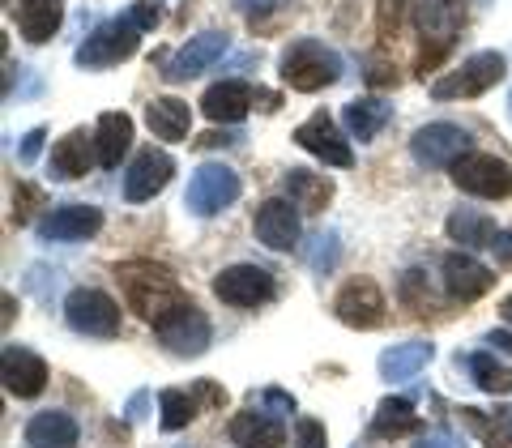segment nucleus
Instances as JSON below:
<instances>
[{
  "instance_id": "dca6fc26",
  "label": "nucleus",
  "mask_w": 512,
  "mask_h": 448,
  "mask_svg": "<svg viewBox=\"0 0 512 448\" xmlns=\"http://www.w3.org/2000/svg\"><path fill=\"white\" fill-rule=\"evenodd\" d=\"M440 278H444V291L453 295V299L474 303V299H483L491 286H495V269H487L470 252H448L444 261H440Z\"/></svg>"
},
{
  "instance_id": "bb28decb",
  "label": "nucleus",
  "mask_w": 512,
  "mask_h": 448,
  "mask_svg": "<svg viewBox=\"0 0 512 448\" xmlns=\"http://www.w3.org/2000/svg\"><path fill=\"white\" fill-rule=\"evenodd\" d=\"M444 231L453 244H461V252H474V248H491V239L500 235L495 218L483 210H453L444 222Z\"/></svg>"
},
{
  "instance_id": "3c124183",
  "label": "nucleus",
  "mask_w": 512,
  "mask_h": 448,
  "mask_svg": "<svg viewBox=\"0 0 512 448\" xmlns=\"http://www.w3.org/2000/svg\"><path fill=\"white\" fill-rule=\"evenodd\" d=\"M500 316H504L508 325H512V295H504V303H500Z\"/></svg>"
},
{
  "instance_id": "7c9ffc66",
  "label": "nucleus",
  "mask_w": 512,
  "mask_h": 448,
  "mask_svg": "<svg viewBox=\"0 0 512 448\" xmlns=\"http://www.w3.org/2000/svg\"><path fill=\"white\" fill-rule=\"evenodd\" d=\"M342 120H346V128H350V137L355 141H372L380 128L393 120V107L380 103V99H350L346 111H342Z\"/></svg>"
},
{
  "instance_id": "9b49d317",
  "label": "nucleus",
  "mask_w": 512,
  "mask_h": 448,
  "mask_svg": "<svg viewBox=\"0 0 512 448\" xmlns=\"http://www.w3.org/2000/svg\"><path fill=\"white\" fill-rule=\"evenodd\" d=\"M333 312H338V320L346 329H380L384 316H389V303H384L380 286L372 278H350L342 282V291L333 295Z\"/></svg>"
},
{
  "instance_id": "603ef678",
  "label": "nucleus",
  "mask_w": 512,
  "mask_h": 448,
  "mask_svg": "<svg viewBox=\"0 0 512 448\" xmlns=\"http://www.w3.org/2000/svg\"><path fill=\"white\" fill-rule=\"evenodd\" d=\"M508 116H512V90H508Z\"/></svg>"
},
{
  "instance_id": "2f4dec72",
  "label": "nucleus",
  "mask_w": 512,
  "mask_h": 448,
  "mask_svg": "<svg viewBox=\"0 0 512 448\" xmlns=\"http://www.w3.org/2000/svg\"><path fill=\"white\" fill-rule=\"evenodd\" d=\"M466 372L474 376L478 389L491 393V397H508L512 393V372L491 355V350H474V355L466 359Z\"/></svg>"
},
{
  "instance_id": "a878e982",
  "label": "nucleus",
  "mask_w": 512,
  "mask_h": 448,
  "mask_svg": "<svg viewBox=\"0 0 512 448\" xmlns=\"http://www.w3.org/2000/svg\"><path fill=\"white\" fill-rule=\"evenodd\" d=\"M77 444V423L64 410H39L26 423V448H73Z\"/></svg>"
},
{
  "instance_id": "de8ad7c7",
  "label": "nucleus",
  "mask_w": 512,
  "mask_h": 448,
  "mask_svg": "<svg viewBox=\"0 0 512 448\" xmlns=\"http://www.w3.org/2000/svg\"><path fill=\"white\" fill-rule=\"evenodd\" d=\"M367 82L372 86H384V82H397V69H389V64H372V73H367Z\"/></svg>"
},
{
  "instance_id": "f03ea898",
  "label": "nucleus",
  "mask_w": 512,
  "mask_h": 448,
  "mask_svg": "<svg viewBox=\"0 0 512 448\" xmlns=\"http://www.w3.org/2000/svg\"><path fill=\"white\" fill-rule=\"evenodd\" d=\"M282 82L299 90V94H316L333 86L342 77V56L333 52V47H325L320 39H295L291 47L282 52Z\"/></svg>"
},
{
  "instance_id": "4be33fe9",
  "label": "nucleus",
  "mask_w": 512,
  "mask_h": 448,
  "mask_svg": "<svg viewBox=\"0 0 512 448\" xmlns=\"http://www.w3.org/2000/svg\"><path fill=\"white\" fill-rule=\"evenodd\" d=\"M256 103V90L248 86V82H218V86H210L201 94V111L210 116L214 124H239L248 116V107Z\"/></svg>"
},
{
  "instance_id": "20e7f679",
  "label": "nucleus",
  "mask_w": 512,
  "mask_h": 448,
  "mask_svg": "<svg viewBox=\"0 0 512 448\" xmlns=\"http://www.w3.org/2000/svg\"><path fill=\"white\" fill-rule=\"evenodd\" d=\"M137 47H141V30L128 18H111V22L90 30L82 39V47L73 52V60L82 64V69H111V64L133 60Z\"/></svg>"
},
{
  "instance_id": "0eeeda50",
  "label": "nucleus",
  "mask_w": 512,
  "mask_h": 448,
  "mask_svg": "<svg viewBox=\"0 0 512 448\" xmlns=\"http://www.w3.org/2000/svg\"><path fill=\"white\" fill-rule=\"evenodd\" d=\"M239 192H244V184H239V175L227 163H201L188 180L184 205H188V214H197V218H214L227 210L231 201H239Z\"/></svg>"
},
{
  "instance_id": "b1692460",
  "label": "nucleus",
  "mask_w": 512,
  "mask_h": 448,
  "mask_svg": "<svg viewBox=\"0 0 512 448\" xmlns=\"http://www.w3.org/2000/svg\"><path fill=\"white\" fill-rule=\"evenodd\" d=\"M227 431H231V440L239 448H282L286 444V427L269 410H244V414H235Z\"/></svg>"
},
{
  "instance_id": "a211bd4d",
  "label": "nucleus",
  "mask_w": 512,
  "mask_h": 448,
  "mask_svg": "<svg viewBox=\"0 0 512 448\" xmlns=\"http://www.w3.org/2000/svg\"><path fill=\"white\" fill-rule=\"evenodd\" d=\"M0 380H5L9 397H39L47 389V363L26 346H5L0 350Z\"/></svg>"
},
{
  "instance_id": "412c9836",
  "label": "nucleus",
  "mask_w": 512,
  "mask_h": 448,
  "mask_svg": "<svg viewBox=\"0 0 512 448\" xmlns=\"http://www.w3.org/2000/svg\"><path fill=\"white\" fill-rule=\"evenodd\" d=\"M26 43H47L64 26V0H5Z\"/></svg>"
},
{
  "instance_id": "a18cd8bd",
  "label": "nucleus",
  "mask_w": 512,
  "mask_h": 448,
  "mask_svg": "<svg viewBox=\"0 0 512 448\" xmlns=\"http://www.w3.org/2000/svg\"><path fill=\"white\" fill-rule=\"evenodd\" d=\"M414 448H466L457 436H448V431H431V436H423V440H414Z\"/></svg>"
},
{
  "instance_id": "6ab92c4d",
  "label": "nucleus",
  "mask_w": 512,
  "mask_h": 448,
  "mask_svg": "<svg viewBox=\"0 0 512 448\" xmlns=\"http://www.w3.org/2000/svg\"><path fill=\"white\" fill-rule=\"evenodd\" d=\"M94 163H99V146H94V133H86V128L64 133L52 146V158H47L56 180H82V175H90Z\"/></svg>"
},
{
  "instance_id": "c03bdc74",
  "label": "nucleus",
  "mask_w": 512,
  "mask_h": 448,
  "mask_svg": "<svg viewBox=\"0 0 512 448\" xmlns=\"http://www.w3.org/2000/svg\"><path fill=\"white\" fill-rule=\"evenodd\" d=\"M491 252H495V265H504L512 269V231H500L491 239Z\"/></svg>"
},
{
  "instance_id": "473e14b6",
  "label": "nucleus",
  "mask_w": 512,
  "mask_h": 448,
  "mask_svg": "<svg viewBox=\"0 0 512 448\" xmlns=\"http://www.w3.org/2000/svg\"><path fill=\"white\" fill-rule=\"evenodd\" d=\"M461 423L474 427L478 436L487 440V448H512V414H508V410H500V414H483V410L466 406V410H461Z\"/></svg>"
},
{
  "instance_id": "ea45409f",
  "label": "nucleus",
  "mask_w": 512,
  "mask_h": 448,
  "mask_svg": "<svg viewBox=\"0 0 512 448\" xmlns=\"http://www.w3.org/2000/svg\"><path fill=\"white\" fill-rule=\"evenodd\" d=\"M43 141H47V128H30V133L22 137V150H18V158H22L26 167H30V163H35V158H39Z\"/></svg>"
},
{
  "instance_id": "f3484780",
  "label": "nucleus",
  "mask_w": 512,
  "mask_h": 448,
  "mask_svg": "<svg viewBox=\"0 0 512 448\" xmlns=\"http://www.w3.org/2000/svg\"><path fill=\"white\" fill-rule=\"evenodd\" d=\"M171 175H175V158L167 150H154V146L141 150L133 158V167H128V175H124V197L133 201V205L154 201L158 192L171 184Z\"/></svg>"
},
{
  "instance_id": "ddd939ff",
  "label": "nucleus",
  "mask_w": 512,
  "mask_h": 448,
  "mask_svg": "<svg viewBox=\"0 0 512 448\" xmlns=\"http://www.w3.org/2000/svg\"><path fill=\"white\" fill-rule=\"evenodd\" d=\"M227 47H231V39L222 35V30H201V35H192V39L180 47V52L167 60L163 77H167L171 86L192 82V77H201L205 69H214V64L227 56Z\"/></svg>"
},
{
  "instance_id": "4468645a",
  "label": "nucleus",
  "mask_w": 512,
  "mask_h": 448,
  "mask_svg": "<svg viewBox=\"0 0 512 448\" xmlns=\"http://www.w3.org/2000/svg\"><path fill=\"white\" fill-rule=\"evenodd\" d=\"M252 231H256V239H261L265 248L291 252V248H299V235H303V227H299V210H295V205L286 201V197H269V201L256 205Z\"/></svg>"
},
{
  "instance_id": "f8f14e48",
  "label": "nucleus",
  "mask_w": 512,
  "mask_h": 448,
  "mask_svg": "<svg viewBox=\"0 0 512 448\" xmlns=\"http://www.w3.org/2000/svg\"><path fill=\"white\" fill-rule=\"evenodd\" d=\"M295 146L320 158L325 167H355V150H350V141L342 137V128L333 124L329 111H312V116L295 128Z\"/></svg>"
},
{
  "instance_id": "f704fd0d",
  "label": "nucleus",
  "mask_w": 512,
  "mask_h": 448,
  "mask_svg": "<svg viewBox=\"0 0 512 448\" xmlns=\"http://www.w3.org/2000/svg\"><path fill=\"white\" fill-rule=\"evenodd\" d=\"M406 9H410V0H380V9H376L380 39H397V30L406 22Z\"/></svg>"
},
{
  "instance_id": "1a4fd4ad",
  "label": "nucleus",
  "mask_w": 512,
  "mask_h": 448,
  "mask_svg": "<svg viewBox=\"0 0 512 448\" xmlns=\"http://www.w3.org/2000/svg\"><path fill=\"white\" fill-rule=\"evenodd\" d=\"M453 184L470 197H483V201H504L512 197V167L495 154H478L470 150L461 163H453Z\"/></svg>"
},
{
  "instance_id": "72a5a7b5",
  "label": "nucleus",
  "mask_w": 512,
  "mask_h": 448,
  "mask_svg": "<svg viewBox=\"0 0 512 448\" xmlns=\"http://www.w3.org/2000/svg\"><path fill=\"white\" fill-rule=\"evenodd\" d=\"M197 393H188V389H163L158 393V414H163V431H184L192 419H197Z\"/></svg>"
},
{
  "instance_id": "58836bf2",
  "label": "nucleus",
  "mask_w": 512,
  "mask_h": 448,
  "mask_svg": "<svg viewBox=\"0 0 512 448\" xmlns=\"http://www.w3.org/2000/svg\"><path fill=\"white\" fill-rule=\"evenodd\" d=\"M423 274H419V269H410V274L402 278V299L410 303V308H419V316L427 312V295H423Z\"/></svg>"
},
{
  "instance_id": "c9c22d12",
  "label": "nucleus",
  "mask_w": 512,
  "mask_h": 448,
  "mask_svg": "<svg viewBox=\"0 0 512 448\" xmlns=\"http://www.w3.org/2000/svg\"><path fill=\"white\" fill-rule=\"evenodd\" d=\"M35 210H43V192L35 184H18V188H13V222L26 227Z\"/></svg>"
},
{
  "instance_id": "39448f33",
  "label": "nucleus",
  "mask_w": 512,
  "mask_h": 448,
  "mask_svg": "<svg viewBox=\"0 0 512 448\" xmlns=\"http://www.w3.org/2000/svg\"><path fill=\"white\" fill-rule=\"evenodd\" d=\"M504 73H508V60L500 52H474L431 86V99H440V103L444 99H478V94H487L495 82H504Z\"/></svg>"
},
{
  "instance_id": "f257e3e1",
  "label": "nucleus",
  "mask_w": 512,
  "mask_h": 448,
  "mask_svg": "<svg viewBox=\"0 0 512 448\" xmlns=\"http://www.w3.org/2000/svg\"><path fill=\"white\" fill-rule=\"evenodd\" d=\"M116 278H120V291H124L128 312H137L154 329H163L167 320H175L192 303L184 286L175 282L171 269L154 265V261H124L116 269Z\"/></svg>"
},
{
  "instance_id": "37998d69",
  "label": "nucleus",
  "mask_w": 512,
  "mask_h": 448,
  "mask_svg": "<svg viewBox=\"0 0 512 448\" xmlns=\"http://www.w3.org/2000/svg\"><path fill=\"white\" fill-rule=\"evenodd\" d=\"M231 5H235L239 13H248V18H256V13H274V9H282L286 0H231Z\"/></svg>"
},
{
  "instance_id": "6e6552de",
  "label": "nucleus",
  "mask_w": 512,
  "mask_h": 448,
  "mask_svg": "<svg viewBox=\"0 0 512 448\" xmlns=\"http://www.w3.org/2000/svg\"><path fill=\"white\" fill-rule=\"evenodd\" d=\"M410 154H414V163H423V167H448L453 171V163H461V158L470 154V133L453 120H431L423 128H414Z\"/></svg>"
},
{
  "instance_id": "9d476101",
  "label": "nucleus",
  "mask_w": 512,
  "mask_h": 448,
  "mask_svg": "<svg viewBox=\"0 0 512 448\" xmlns=\"http://www.w3.org/2000/svg\"><path fill=\"white\" fill-rule=\"evenodd\" d=\"M214 295L227 303V308H261V303L278 295V282L261 265H227L214 278Z\"/></svg>"
},
{
  "instance_id": "09e8293b",
  "label": "nucleus",
  "mask_w": 512,
  "mask_h": 448,
  "mask_svg": "<svg viewBox=\"0 0 512 448\" xmlns=\"http://www.w3.org/2000/svg\"><path fill=\"white\" fill-rule=\"evenodd\" d=\"M146 402H150V393H133V402H128V419H146Z\"/></svg>"
},
{
  "instance_id": "e433bc0d",
  "label": "nucleus",
  "mask_w": 512,
  "mask_h": 448,
  "mask_svg": "<svg viewBox=\"0 0 512 448\" xmlns=\"http://www.w3.org/2000/svg\"><path fill=\"white\" fill-rule=\"evenodd\" d=\"M295 448H329L325 423L312 419V414H299L295 419Z\"/></svg>"
},
{
  "instance_id": "8fccbe9b",
  "label": "nucleus",
  "mask_w": 512,
  "mask_h": 448,
  "mask_svg": "<svg viewBox=\"0 0 512 448\" xmlns=\"http://www.w3.org/2000/svg\"><path fill=\"white\" fill-rule=\"evenodd\" d=\"M491 346H500V350H508V355H512V333H504V329H495L491 333V338H487Z\"/></svg>"
},
{
  "instance_id": "a19ab883",
  "label": "nucleus",
  "mask_w": 512,
  "mask_h": 448,
  "mask_svg": "<svg viewBox=\"0 0 512 448\" xmlns=\"http://www.w3.org/2000/svg\"><path fill=\"white\" fill-rule=\"evenodd\" d=\"M192 393H197L205 406H222V402H227V389H218L214 380H197V384H192Z\"/></svg>"
},
{
  "instance_id": "79ce46f5",
  "label": "nucleus",
  "mask_w": 512,
  "mask_h": 448,
  "mask_svg": "<svg viewBox=\"0 0 512 448\" xmlns=\"http://www.w3.org/2000/svg\"><path fill=\"white\" fill-rule=\"evenodd\" d=\"M261 402H265L269 410H278V414H295V397H291V393H282V389H265V393H261Z\"/></svg>"
},
{
  "instance_id": "aec40b11",
  "label": "nucleus",
  "mask_w": 512,
  "mask_h": 448,
  "mask_svg": "<svg viewBox=\"0 0 512 448\" xmlns=\"http://www.w3.org/2000/svg\"><path fill=\"white\" fill-rule=\"evenodd\" d=\"M103 231V210L99 205H60L39 222L43 239H56V244H73V239H90Z\"/></svg>"
},
{
  "instance_id": "c85d7f7f",
  "label": "nucleus",
  "mask_w": 512,
  "mask_h": 448,
  "mask_svg": "<svg viewBox=\"0 0 512 448\" xmlns=\"http://www.w3.org/2000/svg\"><path fill=\"white\" fill-rule=\"evenodd\" d=\"M419 427H423V419L414 414L410 397H384V402L376 406L372 436H380V440H402V436H414Z\"/></svg>"
},
{
  "instance_id": "4c0bfd02",
  "label": "nucleus",
  "mask_w": 512,
  "mask_h": 448,
  "mask_svg": "<svg viewBox=\"0 0 512 448\" xmlns=\"http://www.w3.org/2000/svg\"><path fill=\"white\" fill-rule=\"evenodd\" d=\"M124 18L133 22L141 35H146V30H154L158 22H163V5H158V0H133V9H128Z\"/></svg>"
},
{
  "instance_id": "393cba45",
  "label": "nucleus",
  "mask_w": 512,
  "mask_h": 448,
  "mask_svg": "<svg viewBox=\"0 0 512 448\" xmlns=\"http://www.w3.org/2000/svg\"><path fill=\"white\" fill-rule=\"evenodd\" d=\"M94 146H99V167L116 171L128 146H133V120L124 111H103L99 124H94Z\"/></svg>"
},
{
  "instance_id": "c756f323",
  "label": "nucleus",
  "mask_w": 512,
  "mask_h": 448,
  "mask_svg": "<svg viewBox=\"0 0 512 448\" xmlns=\"http://www.w3.org/2000/svg\"><path fill=\"white\" fill-rule=\"evenodd\" d=\"M431 359H436V346L431 342H402V346L384 350L376 367L384 380H410V376H419Z\"/></svg>"
},
{
  "instance_id": "423d86ee",
  "label": "nucleus",
  "mask_w": 512,
  "mask_h": 448,
  "mask_svg": "<svg viewBox=\"0 0 512 448\" xmlns=\"http://www.w3.org/2000/svg\"><path fill=\"white\" fill-rule=\"evenodd\" d=\"M64 320L82 338H116L120 333V303L99 286H77L64 299Z\"/></svg>"
},
{
  "instance_id": "cd10ccee",
  "label": "nucleus",
  "mask_w": 512,
  "mask_h": 448,
  "mask_svg": "<svg viewBox=\"0 0 512 448\" xmlns=\"http://www.w3.org/2000/svg\"><path fill=\"white\" fill-rule=\"evenodd\" d=\"M146 124H150V133L158 141H184L188 128H192V107L184 99H171V94H163V99H154L146 107Z\"/></svg>"
},
{
  "instance_id": "7ed1b4c3",
  "label": "nucleus",
  "mask_w": 512,
  "mask_h": 448,
  "mask_svg": "<svg viewBox=\"0 0 512 448\" xmlns=\"http://www.w3.org/2000/svg\"><path fill=\"white\" fill-rule=\"evenodd\" d=\"M414 22H419V35H423L419 73L427 77L453 52V35L466 26V5H461V0H419V5H414Z\"/></svg>"
},
{
  "instance_id": "2eb2a0df",
  "label": "nucleus",
  "mask_w": 512,
  "mask_h": 448,
  "mask_svg": "<svg viewBox=\"0 0 512 448\" xmlns=\"http://www.w3.org/2000/svg\"><path fill=\"white\" fill-rule=\"evenodd\" d=\"M154 333H158V342H163L171 355H180V359H197V355H205V350H210V342H214L210 316H205L197 303H188L180 316L167 320V325L154 329Z\"/></svg>"
},
{
  "instance_id": "49530a36",
  "label": "nucleus",
  "mask_w": 512,
  "mask_h": 448,
  "mask_svg": "<svg viewBox=\"0 0 512 448\" xmlns=\"http://www.w3.org/2000/svg\"><path fill=\"white\" fill-rule=\"evenodd\" d=\"M235 133H205V137H197L192 146H201V150H210V146H235Z\"/></svg>"
},
{
  "instance_id": "5701e85b",
  "label": "nucleus",
  "mask_w": 512,
  "mask_h": 448,
  "mask_svg": "<svg viewBox=\"0 0 512 448\" xmlns=\"http://www.w3.org/2000/svg\"><path fill=\"white\" fill-rule=\"evenodd\" d=\"M282 188H286V201H291L299 214H320L333 201V180H329V175L308 171V167H291V171H286Z\"/></svg>"
}]
</instances>
